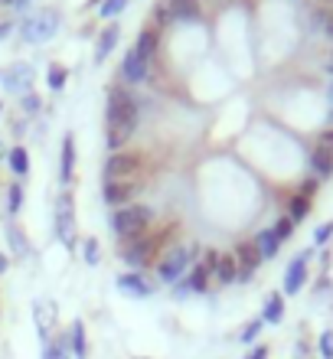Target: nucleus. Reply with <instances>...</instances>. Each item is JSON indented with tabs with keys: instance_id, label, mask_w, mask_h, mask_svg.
<instances>
[{
	"instance_id": "a211bd4d",
	"label": "nucleus",
	"mask_w": 333,
	"mask_h": 359,
	"mask_svg": "<svg viewBox=\"0 0 333 359\" xmlns=\"http://www.w3.org/2000/svg\"><path fill=\"white\" fill-rule=\"evenodd\" d=\"M216 281L219 284H232V281H238V262H236V255H219V262H216Z\"/></svg>"
},
{
	"instance_id": "ddd939ff",
	"label": "nucleus",
	"mask_w": 333,
	"mask_h": 359,
	"mask_svg": "<svg viewBox=\"0 0 333 359\" xmlns=\"http://www.w3.org/2000/svg\"><path fill=\"white\" fill-rule=\"evenodd\" d=\"M147 66H151V62H144L134 49H128V53H124V62H121V76L128 79V82H144V79H147Z\"/></svg>"
},
{
	"instance_id": "423d86ee",
	"label": "nucleus",
	"mask_w": 333,
	"mask_h": 359,
	"mask_svg": "<svg viewBox=\"0 0 333 359\" xmlns=\"http://www.w3.org/2000/svg\"><path fill=\"white\" fill-rule=\"evenodd\" d=\"M141 177V157L131 151H118L108 157L105 163V183H118V180H134Z\"/></svg>"
},
{
	"instance_id": "6e6552de",
	"label": "nucleus",
	"mask_w": 333,
	"mask_h": 359,
	"mask_svg": "<svg viewBox=\"0 0 333 359\" xmlns=\"http://www.w3.org/2000/svg\"><path fill=\"white\" fill-rule=\"evenodd\" d=\"M137 189H141V177H134V180H118V183H105V203L114 209H121V206H131V199L137 196Z\"/></svg>"
},
{
	"instance_id": "79ce46f5",
	"label": "nucleus",
	"mask_w": 333,
	"mask_h": 359,
	"mask_svg": "<svg viewBox=\"0 0 333 359\" xmlns=\"http://www.w3.org/2000/svg\"><path fill=\"white\" fill-rule=\"evenodd\" d=\"M203 4H210V7H222L226 0H200V7H203Z\"/></svg>"
},
{
	"instance_id": "2f4dec72",
	"label": "nucleus",
	"mask_w": 333,
	"mask_h": 359,
	"mask_svg": "<svg viewBox=\"0 0 333 359\" xmlns=\"http://www.w3.org/2000/svg\"><path fill=\"white\" fill-rule=\"evenodd\" d=\"M271 232H275L278 236V242H285V238H291V232H294V222H291V219H278L275 222V229H271Z\"/></svg>"
},
{
	"instance_id": "a19ab883",
	"label": "nucleus",
	"mask_w": 333,
	"mask_h": 359,
	"mask_svg": "<svg viewBox=\"0 0 333 359\" xmlns=\"http://www.w3.org/2000/svg\"><path fill=\"white\" fill-rule=\"evenodd\" d=\"M324 33L333 39V13H327V20H324Z\"/></svg>"
},
{
	"instance_id": "09e8293b",
	"label": "nucleus",
	"mask_w": 333,
	"mask_h": 359,
	"mask_svg": "<svg viewBox=\"0 0 333 359\" xmlns=\"http://www.w3.org/2000/svg\"><path fill=\"white\" fill-rule=\"evenodd\" d=\"M0 111H4V104H0Z\"/></svg>"
},
{
	"instance_id": "37998d69",
	"label": "nucleus",
	"mask_w": 333,
	"mask_h": 359,
	"mask_svg": "<svg viewBox=\"0 0 333 359\" xmlns=\"http://www.w3.org/2000/svg\"><path fill=\"white\" fill-rule=\"evenodd\" d=\"M7 271V255H0V274Z\"/></svg>"
},
{
	"instance_id": "9d476101",
	"label": "nucleus",
	"mask_w": 333,
	"mask_h": 359,
	"mask_svg": "<svg viewBox=\"0 0 333 359\" xmlns=\"http://www.w3.org/2000/svg\"><path fill=\"white\" fill-rule=\"evenodd\" d=\"M0 79H4V88H7V92H13V95H29V88H33V69H29L27 62H20V66L7 69Z\"/></svg>"
},
{
	"instance_id": "7ed1b4c3",
	"label": "nucleus",
	"mask_w": 333,
	"mask_h": 359,
	"mask_svg": "<svg viewBox=\"0 0 333 359\" xmlns=\"http://www.w3.org/2000/svg\"><path fill=\"white\" fill-rule=\"evenodd\" d=\"M193 262H196V245H193V242H186V245H170L163 252L161 262H157V274H161V281L177 284L183 274L190 271Z\"/></svg>"
},
{
	"instance_id": "a18cd8bd",
	"label": "nucleus",
	"mask_w": 333,
	"mask_h": 359,
	"mask_svg": "<svg viewBox=\"0 0 333 359\" xmlns=\"http://www.w3.org/2000/svg\"><path fill=\"white\" fill-rule=\"evenodd\" d=\"M330 102H333V82H330Z\"/></svg>"
},
{
	"instance_id": "9b49d317",
	"label": "nucleus",
	"mask_w": 333,
	"mask_h": 359,
	"mask_svg": "<svg viewBox=\"0 0 333 359\" xmlns=\"http://www.w3.org/2000/svg\"><path fill=\"white\" fill-rule=\"evenodd\" d=\"M307 262H311V252H301V255L287 265L285 274V294H297L304 287V278H307Z\"/></svg>"
},
{
	"instance_id": "cd10ccee",
	"label": "nucleus",
	"mask_w": 333,
	"mask_h": 359,
	"mask_svg": "<svg viewBox=\"0 0 333 359\" xmlns=\"http://www.w3.org/2000/svg\"><path fill=\"white\" fill-rule=\"evenodd\" d=\"M20 206H23V187H20V183H13V187L7 189V212H10V216H17Z\"/></svg>"
},
{
	"instance_id": "4c0bfd02",
	"label": "nucleus",
	"mask_w": 333,
	"mask_h": 359,
	"mask_svg": "<svg viewBox=\"0 0 333 359\" xmlns=\"http://www.w3.org/2000/svg\"><path fill=\"white\" fill-rule=\"evenodd\" d=\"M167 20H173L170 17V7H167V4H161V7H157V23H167Z\"/></svg>"
},
{
	"instance_id": "39448f33",
	"label": "nucleus",
	"mask_w": 333,
	"mask_h": 359,
	"mask_svg": "<svg viewBox=\"0 0 333 359\" xmlns=\"http://www.w3.org/2000/svg\"><path fill=\"white\" fill-rule=\"evenodd\" d=\"M56 236L66 248H76V203L69 189H62L56 199Z\"/></svg>"
},
{
	"instance_id": "b1692460",
	"label": "nucleus",
	"mask_w": 333,
	"mask_h": 359,
	"mask_svg": "<svg viewBox=\"0 0 333 359\" xmlns=\"http://www.w3.org/2000/svg\"><path fill=\"white\" fill-rule=\"evenodd\" d=\"M307 212H311V199L301 196V193H297V196H291V203H287V219H291L294 226H297V222H304Z\"/></svg>"
},
{
	"instance_id": "393cba45",
	"label": "nucleus",
	"mask_w": 333,
	"mask_h": 359,
	"mask_svg": "<svg viewBox=\"0 0 333 359\" xmlns=\"http://www.w3.org/2000/svg\"><path fill=\"white\" fill-rule=\"evenodd\" d=\"M7 163H10V170L17 173V177H27V173H29V154H27V147H13V151L7 154Z\"/></svg>"
},
{
	"instance_id": "72a5a7b5",
	"label": "nucleus",
	"mask_w": 333,
	"mask_h": 359,
	"mask_svg": "<svg viewBox=\"0 0 333 359\" xmlns=\"http://www.w3.org/2000/svg\"><path fill=\"white\" fill-rule=\"evenodd\" d=\"M314 147H320V151L333 154V128H327V131L317 134V144H314Z\"/></svg>"
},
{
	"instance_id": "dca6fc26",
	"label": "nucleus",
	"mask_w": 333,
	"mask_h": 359,
	"mask_svg": "<svg viewBox=\"0 0 333 359\" xmlns=\"http://www.w3.org/2000/svg\"><path fill=\"white\" fill-rule=\"evenodd\" d=\"M157 43H161V36H157V29L154 27H144L141 36H137V43H134V53L144 59V62H151L154 53H157Z\"/></svg>"
},
{
	"instance_id": "c756f323",
	"label": "nucleus",
	"mask_w": 333,
	"mask_h": 359,
	"mask_svg": "<svg viewBox=\"0 0 333 359\" xmlns=\"http://www.w3.org/2000/svg\"><path fill=\"white\" fill-rule=\"evenodd\" d=\"M82 255H86V265H98L102 252H98V242H95V238H86V245H82Z\"/></svg>"
},
{
	"instance_id": "f8f14e48",
	"label": "nucleus",
	"mask_w": 333,
	"mask_h": 359,
	"mask_svg": "<svg viewBox=\"0 0 333 359\" xmlns=\"http://www.w3.org/2000/svg\"><path fill=\"white\" fill-rule=\"evenodd\" d=\"M118 291L131 294V297H151L154 287L144 281V274L131 271V274H118Z\"/></svg>"
},
{
	"instance_id": "4be33fe9",
	"label": "nucleus",
	"mask_w": 333,
	"mask_h": 359,
	"mask_svg": "<svg viewBox=\"0 0 333 359\" xmlns=\"http://www.w3.org/2000/svg\"><path fill=\"white\" fill-rule=\"evenodd\" d=\"M255 245H258V252H261V258H275L278 248H281V242H278V236L271 232V229H265V232H258L255 236Z\"/></svg>"
},
{
	"instance_id": "58836bf2",
	"label": "nucleus",
	"mask_w": 333,
	"mask_h": 359,
	"mask_svg": "<svg viewBox=\"0 0 333 359\" xmlns=\"http://www.w3.org/2000/svg\"><path fill=\"white\" fill-rule=\"evenodd\" d=\"M245 359H268V346H255V350L248 353Z\"/></svg>"
},
{
	"instance_id": "f3484780",
	"label": "nucleus",
	"mask_w": 333,
	"mask_h": 359,
	"mask_svg": "<svg viewBox=\"0 0 333 359\" xmlns=\"http://www.w3.org/2000/svg\"><path fill=\"white\" fill-rule=\"evenodd\" d=\"M118 36H121V29L114 27H105L102 33H98V46H95V62H105L108 56H111V49L118 46Z\"/></svg>"
},
{
	"instance_id": "aec40b11",
	"label": "nucleus",
	"mask_w": 333,
	"mask_h": 359,
	"mask_svg": "<svg viewBox=\"0 0 333 359\" xmlns=\"http://www.w3.org/2000/svg\"><path fill=\"white\" fill-rule=\"evenodd\" d=\"M4 229H7V238H10V248H13V255H20V258H27L29 255V242H27V236L17 229V222L13 219H7L4 222Z\"/></svg>"
},
{
	"instance_id": "412c9836",
	"label": "nucleus",
	"mask_w": 333,
	"mask_h": 359,
	"mask_svg": "<svg viewBox=\"0 0 333 359\" xmlns=\"http://www.w3.org/2000/svg\"><path fill=\"white\" fill-rule=\"evenodd\" d=\"M311 167H314L317 180L333 177V154H327V151H320V147H314V151H311Z\"/></svg>"
},
{
	"instance_id": "49530a36",
	"label": "nucleus",
	"mask_w": 333,
	"mask_h": 359,
	"mask_svg": "<svg viewBox=\"0 0 333 359\" xmlns=\"http://www.w3.org/2000/svg\"><path fill=\"white\" fill-rule=\"evenodd\" d=\"M0 4H13V0H0Z\"/></svg>"
},
{
	"instance_id": "bb28decb",
	"label": "nucleus",
	"mask_w": 333,
	"mask_h": 359,
	"mask_svg": "<svg viewBox=\"0 0 333 359\" xmlns=\"http://www.w3.org/2000/svg\"><path fill=\"white\" fill-rule=\"evenodd\" d=\"M66 353H69V340H46L43 343V359H66Z\"/></svg>"
},
{
	"instance_id": "1a4fd4ad",
	"label": "nucleus",
	"mask_w": 333,
	"mask_h": 359,
	"mask_svg": "<svg viewBox=\"0 0 333 359\" xmlns=\"http://www.w3.org/2000/svg\"><path fill=\"white\" fill-rule=\"evenodd\" d=\"M236 262H238V281H248V278L258 271V265H261L265 258H261V252H258L255 242H238Z\"/></svg>"
},
{
	"instance_id": "c03bdc74",
	"label": "nucleus",
	"mask_w": 333,
	"mask_h": 359,
	"mask_svg": "<svg viewBox=\"0 0 333 359\" xmlns=\"http://www.w3.org/2000/svg\"><path fill=\"white\" fill-rule=\"evenodd\" d=\"M327 72L333 76V53H330V59H327Z\"/></svg>"
},
{
	"instance_id": "c85d7f7f",
	"label": "nucleus",
	"mask_w": 333,
	"mask_h": 359,
	"mask_svg": "<svg viewBox=\"0 0 333 359\" xmlns=\"http://www.w3.org/2000/svg\"><path fill=\"white\" fill-rule=\"evenodd\" d=\"M128 4H131V0H105V4L98 7V17H108V20H114V17H118V13H121L124 7H128Z\"/></svg>"
},
{
	"instance_id": "0eeeda50",
	"label": "nucleus",
	"mask_w": 333,
	"mask_h": 359,
	"mask_svg": "<svg viewBox=\"0 0 333 359\" xmlns=\"http://www.w3.org/2000/svg\"><path fill=\"white\" fill-rule=\"evenodd\" d=\"M157 255V238H131V242H121V258L128 262L131 268H144L151 265V258Z\"/></svg>"
},
{
	"instance_id": "f704fd0d",
	"label": "nucleus",
	"mask_w": 333,
	"mask_h": 359,
	"mask_svg": "<svg viewBox=\"0 0 333 359\" xmlns=\"http://www.w3.org/2000/svg\"><path fill=\"white\" fill-rule=\"evenodd\" d=\"M330 236H333V222H324V226L314 232V242L317 245H324V242H330Z\"/></svg>"
},
{
	"instance_id": "f257e3e1",
	"label": "nucleus",
	"mask_w": 333,
	"mask_h": 359,
	"mask_svg": "<svg viewBox=\"0 0 333 359\" xmlns=\"http://www.w3.org/2000/svg\"><path fill=\"white\" fill-rule=\"evenodd\" d=\"M134 128H137V102H134V95L124 92V88H108V114H105L108 147L114 154L124 151V144L131 141Z\"/></svg>"
},
{
	"instance_id": "f03ea898",
	"label": "nucleus",
	"mask_w": 333,
	"mask_h": 359,
	"mask_svg": "<svg viewBox=\"0 0 333 359\" xmlns=\"http://www.w3.org/2000/svg\"><path fill=\"white\" fill-rule=\"evenodd\" d=\"M151 206H141V203H131V206H121L111 212V229L114 236L121 238V242H131V238H141L151 226Z\"/></svg>"
},
{
	"instance_id": "7c9ffc66",
	"label": "nucleus",
	"mask_w": 333,
	"mask_h": 359,
	"mask_svg": "<svg viewBox=\"0 0 333 359\" xmlns=\"http://www.w3.org/2000/svg\"><path fill=\"white\" fill-rule=\"evenodd\" d=\"M66 79H69L66 69H59V66L49 69V88H53V92H59V88L66 86Z\"/></svg>"
},
{
	"instance_id": "ea45409f",
	"label": "nucleus",
	"mask_w": 333,
	"mask_h": 359,
	"mask_svg": "<svg viewBox=\"0 0 333 359\" xmlns=\"http://www.w3.org/2000/svg\"><path fill=\"white\" fill-rule=\"evenodd\" d=\"M10 29H13V23H10V20H0V39H7Z\"/></svg>"
},
{
	"instance_id": "20e7f679",
	"label": "nucleus",
	"mask_w": 333,
	"mask_h": 359,
	"mask_svg": "<svg viewBox=\"0 0 333 359\" xmlns=\"http://www.w3.org/2000/svg\"><path fill=\"white\" fill-rule=\"evenodd\" d=\"M56 29H59L56 10H39V13H33V17H27L20 23V36L27 43H46V39L56 36Z\"/></svg>"
},
{
	"instance_id": "c9c22d12",
	"label": "nucleus",
	"mask_w": 333,
	"mask_h": 359,
	"mask_svg": "<svg viewBox=\"0 0 333 359\" xmlns=\"http://www.w3.org/2000/svg\"><path fill=\"white\" fill-rule=\"evenodd\" d=\"M320 353H324V359H333V330H327L320 337Z\"/></svg>"
},
{
	"instance_id": "5701e85b",
	"label": "nucleus",
	"mask_w": 333,
	"mask_h": 359,
	"mask_svg": "<svg viewBox=\"0 0 333 359\" xmlns=\"http://www.w3.org/2000/svg\"><path fill=\"white\" fill-rule=\"evenodd\" d=\"M281 317H285V297H281V294H268L265 317H261V320L265 323H281Z\"/></svg>"
},
{
	"instance_id": "a878e982",
	"label": "nucleus",
	"mask_w": 333,
	"mask_h": 359,
	"mask_svg": "<svg viewBox=\"0 0 333 359\" xmlns=\"http://www.w3.org/2000/svg\"><path fill=\"white\" fill-rule=\"evenodd\" d=\"M72 353H76V359H86L88 356V343H86V323L82 320H76L72 323Z\"/></svg>"
},
{
	"instance_id": "e433bc0d",
	"label": "nucleus",
	"mask_w": 333,
	"mask_h": 359,
	"mask_svg": "<svg viewBox=\"0 0 333 359\" xmlns=\"http://www.w3.org/2000/svg\"><path fill=\"white\" fill-rule=\"evenodd\" d=\"M20 104H23V111H29V114L39 111V98H36V95H23V102H20Z\"/></svg>"
},
{
	"instance_id": "de8ad7c7",
	"label": "nucleus",
	"mask_w": 333,
	"mask_h": 359,
	"mask_svg": "<svg viewBox=\"0 0 333 359\" xmlns=\"http://www.w3.org/2000/svg\"><path fill=\"white\" fill-rule=\"evenodd\" d=\"M330 124H333V108H330Z\"/></svg>"
},
{
	"instance_id": "473e14b6",
	"label": "nucleus",
	"mask_w": 333,
	"mask_h": 359,
	"mask_svg": "<svg viewBox=\"0 0 333 359\" xmlns=\"http://www.w3.org/2000/svg\"><path fill=\"white\" fill-rule=\"evenodd\" d=\"M261 327H265V320H252V323H248L245 330H242V343H255L258 333H261Z\"/></svg>"
},
{
	"instance_id": "2eb2a0df",
	"label": "nucleus",
	"mask_w": 333,
	"mask_h": 359,
	"mask_svg": "<svg viewBox=\"0 0 333 359\" xmlns=\"http://www.w3.org/2000/svg\"><path fill=\"white\" fill-rule=\"evenodd\" d=\"M72 170H76V137L66 134L62 137V163H59V180L72 183Z\"/></svg>"
},
{
	"instance_id": "4468645a",
	"label": "nucleus",
	"mask_w": 333,
	"mask_h": 359,
	"mask_svg": "<svg viewBox=\"0 0 333 359\" xmlns=\"http://www.w3.org/2000/svg\"><path fill=\"white\" fill-rule=\"evenodd\" d=\"M167 7H170L173 20H186V23H193V20L203 17L200 0H167Z\"/></svg>"
},
{
	"instance_id": "6ab92c4d",
	"label": "nucleus",
	"mask_w": 333,
	"mask_h": 359,
	"mask_svg": "<svg viewBox=\"0 0 333 359\" xmlns=\"http://www.w3.org/2000/svg\"><path fill=\"white\" fill-rule=\"evenodd\" d=\"M210 278H212V271L206 265H203V262H196V265H193V271H190V278H186V291H196V294H203L206 291V287H210Z\"/></svg>"
}]
</instances>
